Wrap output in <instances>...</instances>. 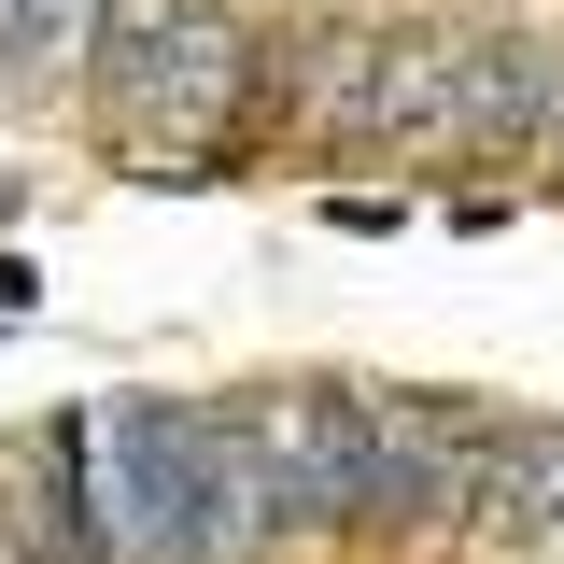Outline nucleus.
Listing matches in <instances>:
<instances>
[{"instance_id": "f257e3e1", "label": "nucleus", "mask_w": 564, "mask_h": 564, "mask_svg": "<svg viewBox=\"0 0 564 564\" xmlns=\"http://www.w3.org/2000/svg\"><path fill=\"white\" fill-rule=\"evenodd\" d=\"M99 522H113V564L212 551V410L198 395H113L99 410Z\"/></svg>"}, {"instance_id": "f03ea898", "label": "nucleus", "mask_w": 564, "mask_h": 564, "mask_svg": "<svg viewBox=\"0 0 564 564\" xmlns=\"http://www.w3.org/2000/svg\"><path fill=\"white\" fill-rule=\"evenodd\" d=\"M452 57L437 29H367V43H325L311 57V128L339 155H452Z\"/></svg>"}, {"instance_id": "7ed1b4c3", "label": "nucleus", "mask_w": 564, "mask_h": 564, "mask_svg": "<svg viewBox=\"0 0 564 564\" xmlns=\"http://www.w3.org/2000/svg\"><path fill=\"white\" fill-rule=\"evenodd\" d=\"M551 141H564V43H536V29H480V43L452 57V155L522 170V155H551Z\"/></svg>"}, {"instance_id": "20e7f679", "label": "nucleus", "mask_w": 564, "mask_h": 564, "mask_svg": "<svg viewBox=\"0 0 564 564\" xmlns=\"http://www.w3.org/2000/svg\"><path fill=\"white\" fill-rule=\"evenodd\" d=\"M184 14H198V0H99V85H113V113L155 85V57H170Z\"/></svg>"}, {"instance_id": "39448f33", "label": "nucleus", "mask_w": 564, "mask_h": 564, "mask_svg": "<svg viewBox=\"0 0 564 564\" xmlns=\"http://www.w3.org/2000/svg\"><path fill=\"white\" fill-rule=\"evenodd\" d=\"M99 57V0H0V70H70Z\"/></svg>"}, {"instance_id": "423d86ee", "label": "nucleus", "mask_w": 564, "mask_h": 564, "mask_svg": "<svg viewBox=\"0 0 564 564\" xmlns=\"http://www.w3.org/2000/svg\"><path fill=\"white\" fill-rule=\"evenodd\" d=\"M325 226H339V240H395V226H410V198H325Z\"/></svg>"}, {"instance_id": "0eeeda50", "label": "nucleus", "mask_w": 564, "mask_h": 564, "mask_svg": "<svg viewBox=\"0 0 564 564\" xmlns=\"http://www.w3.org/2000/svg\"><path fill=\"white\" fill-rule=\"evenodd\" d=\"M29 296H43V269H29V254H0V325H14Z\"/></svg>"}, {"instance_id": "6e6552de", "label": "nucleus", "mask_w": 564, "mask_h": 564, "mask_svg": "<svg viewBox=\"0 0 564 564\" xmlns=\"http://www.w3.org/2000/svg\"><path fill=\"white\" fill-rule=\"evenodd\" d=\"M551 155H564V141H551Z\"/></svg>"}]
</instances>
